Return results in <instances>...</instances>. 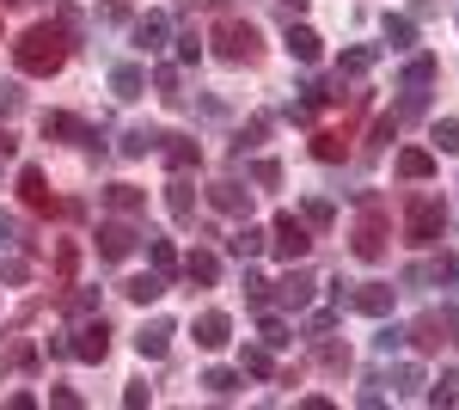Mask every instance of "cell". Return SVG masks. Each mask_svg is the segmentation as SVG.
<instances>
[{
	"label": "cell",
	"mask_w": 459,
	"mask_h": 410,
	"mask_svg": "<svg viewBox=\"0 0 459 410\" xmlns=\"http://www.w3.org/2000/svg\"><path fill=\"white\" fill-rule=\"evenodd\" d=\"M374 349H380V355L404 349V331H398V325H380V331H374Z\"/></svg>",
	"instance_id": "ee69618b"
},
{
	"label": "cell",
	"mask_w": 459,
	"mask_h": 410,
	"mask_svg": "<svg viewBox=\"0 0 459 410\" xmlns=\"http://www.w3.org/2000/svg\"><path fill=\"white\" fill-rule=\"evenodd\" d=\"M282 6H288V19H294V13H307V0H282Z\"/></svg>",
	"instance_id": "f907efd6"
},
{
	"label": "cell",
	"mask_w": 459,
	"mask_h": 410,
	"mask_svg": "<svg viewBox=\"0 0 459 410\" xmlns=\"http://www.w3.org/2000/svg\"><path fill=\"white\" fill-rule=\"evenodd\" d=\"M142 86H147V74L135 68V62H123V68H110V92L129 104V99H142Z\"/></svg>",
	"instance_id": "cb8c5ba5"
},
{
	"label": "cell",
	"mask_w": 459,
	"mask_h": 410,
	"mask_svg": "<svg viewBox=\"0 0 459 410\" xmlns=\"http://www.w3.org/2000/svg\"><path fill=\"white\" fill-rule=\"evenodd\" d=\"M160 141H166L160 129H129V135H123V160H147Z\"/></svg>",
	"instance_id": "f1b7e54d"
},
{
	"label": "cell",
	"mask_w": 459,
	"mask_h": 410,
	"mask_svg": "<svg viewBox=\"0 0 459 410\" xmlns=\"http://www.w3.org/2000/svg\"><path fill=\"white\" fill-rule=\"evenodd\" d=\"M404 337L417 343V349H423V355H435V349H441V343H454V337H447V325H441V312H423V318H417V325H411V331H404Z\"/></svg>",
	"instance_id": "5bb4252c"
},
{
	"label": "cell",
	"mask_w": 459,
	"mask_h": 410,
	"mask_svg": "<svg viewBox=\"0 0 459 410\" xmlns=\"http://www.w3.org/2000/svg\"><path fill=\"white\" fill-rule=\"evenodd\" d=\"M25 275H31V264H25V257H0V282H13V288H19Z\"/></svg>",
	"instance_id": "bcb514c9"
},
{
	"label": "cell",
	"mask_w": 459,
	"mask_h": 410,
	"mask_svg": "<svg viewBox=\"0 0 459 410\" xmlns=\"http://www.w3.org/2000/svg\"><path fill=\"white\" fill-rule=\"evenodd\" d=\"M166 208H172L178 227H190V221H196V184H190L184 171H172V184H166Z\"/></svg>",
	"instance_id": "8fae6325"
},
{
	"label": "cell",
	"mask_w": 459,
	"mask_h": 410,
	"mask_svg": "<svg viewBox=\"0 0 459 410\" xmlns=\"http://www.w3.org/2000/svg\"><path fill=\"white\" fill-rule=\"evenodd\" d=\"M74 270H80V245L62 240V245H56V275H62V282H74Z\"/></svg>",
	"instance_id": "d590c367"
},
{
	"label": "cell",
	"mask_w": 459,
	"mask_h": 410,
	"mask_svg": "<svg viewBox=\"0 0 459 410\" xmlns=\"http://www.w3.org/2000/svg\"><path fill=\"white\" fill-rule=\"evenodd\" d=\"M147 264L172 282V270H178V251H172V240H160V233H147Z\"/></svg>",
	"instance_id": "4316f807"
},
{
	"label": "cell",
	"mask_w": 459,
	"mask_h": 410,
	"mask_svg": "<svg viewBox=\"0 0 459 410\" xmlns=\"http://www.w3.org/2000/svg\"><path fill=\"white\" fill-rule=\"evenodd\" d=\"M374 56H380V49H368V43H361V49H343V62H337V80H361V74L374 68Z\"/></svg>",
	"instance_id": "83f0119b"
},
{
	"label": "cell",
	"mask_w": 459,
	"mask_h": 410,
	"mask_svg": "<svg viewBox=\"0 0 459 410\" xmlns=\"http://www.w3.org/2000/svg\"><path fill=\"white\" fill-rule=\"evenodd\" d=\"M398 178H411V184L435 178V153H429V147H404V153H398Z\"/></svg>",
	"instance_id": "7402d4cb"
},
{
	"label": "cell",
	"mask_w": 459,
	"mask_h": 410,
	"mask_svg": "<svg viewBox=\"0 0 459 410\" xmlns=\"http://www.w3.org/2000/svg\"><path fill=\"white\" fill-rule=\"evenodd\" d=\"M270 245H276V257L300 264V257L313 251V233H307V221H294V214H276V233H270Z\"/></svg>",
	"instance_id": "8992f818"
},
{
	"label": "cell",
	"mask_w": 459,
	"mask_h": 410,
	"mask_svg": "<svg viewBox=\"0 0 459 410\" xmlns=\"http://www.w3.org/2000/svg\"><path fill=\"white\" fill-rule=\"evenodd\" d=\"M318 362H325L331 374H350V349H343V343H325V349H318Z\"/></svg>",
	"instance_id": "f35d334b"
},
{
	"label": "cell",
	"mask_w": 459,
	"mask_h": 410,
	"mask_svg": "<svg viewBox=\"0 0 459 410\" xmlns=\"http://www.w3.org/2000/svg\"><path fill=\"white\" fill-rule=\"evenodd\" d=\"M209 43H214V56H227V62H257V56H264V37H257V25H246V19H221Z\"/></svg>",
	"instance_id": "277c9868"
},
{
	"label": "cell",
	"mask_w": 459,
	"mask_h": 410,
	"mask_svg": "<svg viewBox=\"0 0 459 410\" xmlns=\"http://www.w3.org/2000/svg\"><path fill=\"white\" fill-rule=\"evenodd\" d=\"M386 43H392V49H411V43H417V25H411L404 13H398V19L386 13Z\"/></svg>",
	"instance_id": "f546056e"
},
{
	"label": "cell",
	"mask_w": 459,
	"mask_h": 410,
	"mask_svg": "<svg viewBox=\"0 0 459 410\" xmlns=\"http://www.w3.org/2000/svg\"><path fill=\"white\" fill-rule=\"evenodd\" d=\"M19 203L31 208V214H62V208H68V203H56V190H49L43 166H25V171H19Z\"/></svg>",
	"instance_id": "5b68a950"
},
{
	"label": "cell",
	"mask_w": 459,
	"mask_h": 410,
	"mask_svg": "<svg viewBox=\"0 0 459 410\" xmlns=\"http://www.w3.org/2000/svg\"><path fill=\"white\" fill-rule=\"evenodd\" d=\"M313 160H325V166L350 160V129H318L313 135Z\"/></svg>",
	"instance_id": "2e32d148"
},
{
	"label": "cell",
	"mask_w": 459,
	"mask_h": 410,
	"mask_svg": "<svg viewBox=\"0 0 459 410\" xmlns=\"http://www.w3.org/2000/svg\"><path fill=\"white\" fill-rule=\"evenodd\" d=\"M429 405H459V374H441L435 386H423Z\"/></svg>",
	"instance_id": "1f68e13d"
},
{
	"label": "cell",
	"mask_w": 459,
	"mask_h": 410,
	"mask_svg": "<svg viewBox=\"0 0 459 410\" xmlns=\"http://www.w3.org/2000/svg\"><path fill=\"white\" fill-rule=\"evenodd\" d=\"M392 135H398V110H392V117H380V123H374V135H368V153H380V147H386Z\"/></svg>",
	"instance_id": "ab89813d"
},
{
	"label": "cell",
	"mask_w": 459,
	"mask_h": 410,
	"mask_svg": "<svg viewBox=\"0 0 459 410\" xmlns=\"http://www.w3.org/2000/svg\"><path fill=\"white\" fill-rule=\"evenodd\" d=\"M184 275H190L196 288H214V282H221V257H214L209 245H196V251L184 257Z\"/></svg>",
	"instance_id": "9a60e30c"
},
{
	"label": "cell",
	"mask_w": 459,
	"mask_h": 410,
	"mask_svg": "<svg viewBox=\"0 0 459 410\" xmlns=\"http://www.w3.org/2000/svg\"><path fill=\"white\" fill-rule=\"evenodd\" d=\"M135 349H142L147 362H160V355L172 349V325H166V318H153V325H142V331H135Z\"/></svg>",
	"instance_id": "ac0fdd59"
},
{
	"label": "cell",
	"mask_w": 459,
	"mask_h": 410,
	"mask_svg": "<svg viewBox=\"0 0 459 410\" xmlns=\"http://www.w3.org/2000/svg\"><path fill=\"white\" fill-rule=\"evenodd\" d=\"M257 337H264V349H270V355L294 343V337H288V325H282V318H264V325H257Z\"/></svg>",
	"instance_id": "e575fe53"
},
{
	"label": "cell",
	"mask_w": 459,
	"mask_h": 410,
	"mask_svg": "<svg viewBox=\"0 0 459 410\" xmlns=\"http://www.w3.org/2000/svg\"><path fill=\"white\" fill-rule=\"evenodd\" d=\"M264 245H270V233H264V227H239V233H233V240H227V251H233V257H264Z\"/></svg>",
	"instance_id": "d4e9b609"
},
{
	"label": "cell",
	"mask_w": 459,
	"mask_h": 410,
	"mask_svg": "<svg viewBox=\"0 0 459 410\" xmlns=\"http://www.w3.org/2000/svg\"><path fill=\"white\" fill-rule=\"evenodd\" d=\"M288 56H294L300 68H313L318 56H325V43H318L313 25H294V19H288Z\"/></svg>",
	"instance_id": "4fadbf2b"
},
{
	"label": "cell",
	"mask_w": 459,
	"mask_h": 410,
	"mask_svg": "<svg viewBox=\"0 0 459 410\" xmlns=\"http://www.w3.org/2000/svg\"><path fill=\"white\" fill-rule=\"evenodd\" d=\"M49 405H62V410H80V392H74V386H49Z\"/></svg>",
	"instance_id": "7dc6e473"
},
{
	"label": "cell",
	"mask_w": 459,
	"mask_h": 410,
	"mask_svg": "<svg viewBox=\"0 0 459 410\" xmlns=\"http://www.w3.org/2000/svg\"><path fill=\"white\" fill-rule=\"evenodd\" d=\"M331 325H337V312H313V318H307V337H325Z\"/></svg>",
	"instance_id": "c3c4849f"
},
{
	"label": "cell",
	"mask_w": 459,
	"mask_h": 410,
	"mask_svg": "<svg viewBox=\"0 0 459 410\" xmlns=\"http://www.w3.org/2000/svg\"><path fill=\"white\" fill-rule=\"evenodd\" d=\"M6 153H13V135H6V129H0V160H6Z\"/></svg>",
	"instance_id": "816d5d0a"
},
{
	"label": "cell",
	"mask_w": 459,
	"mask_h": 410,
	"mask_svg": "<svg viewBox=\"0 0 459 410\" xmlns=\"http://www.w3.org/2000/svg\"><path fill=\"white\" fill-rule=\"evenodd\" d=\"M435 80V56H417L411 68H404V86H429Z\"/></svg>",
	"instance_id": "60d3db41"
},
{
	"label": "cell",
	"mask_w": 459,
	"mask_h": 410,
	"mask_svg": "<svg viewBox=\"0 0 459 410\" xmlns=\"http://www.w3.org/2000/svg\"><path fill=\"white\" fill-rule=\"evenodd\" d=\"M454 275H459V257H447V251H441V257H429V264H411V270H404V282H411V288H447Z\"/></svg>",
	"instance_id": "ba28073f"
},
{
	"label": "cell",
	"mask_w": 459,
	"mask_h": 410,
	"mask_svg": "<svg viewBox=\"0 0 459 410\" xmlns=\"http://www.w3.org/2000/svg\"><path fill=\"white\" fill-rule=\"evenodd\" d=\"M392 301H398V288H386V282H361L350 294V307L368 312V318H392Z\"/></svg>",
	"instance_id": "30bf717a"
},
{
	"label": "cell",
	"mask_w": 459,
	"mask_h": 410,
	"mask_svg": "<svg viewBox=\"0 0 459 410\" xmlns=\"http://www.w3.org/2000/svg\"><path fill=\"white\" fill-rule=\"evenodd\" d=\"M74 355H80V362H105L110 355V325L105 318H86V325L74 331Z\"/></svg>",
	"instance_id": "9c48e42d"
},
{
	"label": "cell",
	"mask_w": 459,
	"mask_h": 410,
	"mask_svg": "<svg viewBox=\"0 0 459 410\" xmlns=\"http://www.w3.org/2000/svg\"><path fill=\"white\" fill-rule=\"evenodd\" d=\"M135 49H142V56H153V49H166V37H172V19H166V13H147V19H135Z\"/></svg>",
	"instance_id": "7c38bea8"
},
{
	"label": "cell",
	"mask_w": 459,
	"mask_h": 410,
	"mask_svg": "<svg viewBox=\"0 0 459 410\" xmlns=\"http://www.w3.org/2000/svg\"><path fill=\"white\" fill-rule=\"evenodd\" d=\"M251 178H257L264 190H276V184H282V166H276V160H257V166H251Z\"/></svg>",
	"instance_id": "f6af8a7d"
},
{
	"label": "cell",
	"mask_w": 459,
	"mask_h": 410,
	"mask_svg": "<svg viewBox=\"0 0 459 410\" xmlns=\"http://www.w3.org/2000/svg\"><path fill=\"white\" fill-rule=\"evenodd\" d=\"M160 147H166V166H172V171H190V166H203V147H196L190 135H166Z\"/></svg>",
	"instance_id": "d6986e66"
},
{
	"label": "cell",
	"mask_w": 459,
	"mask_h": 410,
	"mask_svg": "<svg viewBox=\"0 0 459 410\" xmlns=\"http://www.w3.org/2000/svg\"><path fill=\"white\" fill-rule=\"evenodd\" d=\"M6 110H19V86H0V117Z\"/></svg>",
	"instance_id": "681fc988"
},
{
	"label": "cell",
	"mask_w": 459,
	"mask_h": 410,
	"mask_svg": "<svg viewBox=\"0 0 459 410\" xmlns=\"http://www.w3.org/2000/svg\"><path fill=\"white\" fill-rule=\"evenodd\" d=\"M123 294H129L135 307H153V301L166 294V275H160V270H147V275H129V282H123Z\"/></svg>",
	"instance_id": "ffe728a7"
},
{
	"label": "cell",
	"mask_w": 459,
	"mask_h": 410,
	"mask_svg": "<svg viewBox=\"0 0 459 410\" xmlns=\"http://www.w3.org/2000/svg\"><path fill=\"white\" fill-rule=\"evenodd\" d=\"M135 240H142V233L129 227V214H117V221L99 227V257H105V264H123V257L135 251Z\"/></svg>",
	"instance_id": "52a82bcc"
},
{
	"label": "cell",
	"mask_w": 459,
	"mask_h": 410,
	"mask_svg": "<svg viewBox=\"0 0 459 410\" xmlns=\"http://www.w3.org/2000/svg\"><path fill=\"white\" fill-rule=\"evenodd\" d=\"M105 203H110V214H142V190H135V184H110L105 190Z\"/></svg>",
	"instance_id": "484cf974"
},
{
	"label": "cell",
	"mask_w": 459,
	"mask_h": 410,
	"mask_svg": "<svg viewBox=\"0 0 459 410\" xmlns=\"http://www.w3.org/2000/svg\"><path fill=\"white\" fill-rule=\"evenodd\" d=\"M203 386H209L214 398H233V392H239V374H233V368H209V374H203Z\"/></svg>",
	"instance_id": "4dcf8cb0"
},
{
	"label": "cell",
	"mask_w": 459,
	"mask_h": 410,
	"mask_svg": "<svg viewBox=\"0 0 459 410\" xmlns=\"http://www.w3.org/2000/svg\"><path fill=\"white\" fill-rule=\"evenodd\" d=\"M435 147H441V153H459V117H441V123H435Z\"/></svg>",
	"instance_id": "8d00e7d4"
},
{
	"label": "cell",
	"mask_w": 459,
	"mask_h": 410,
	"mask_svg": "<svg viewBox=\"0 0 459 410\" xmlns=\"http://www.w3.org/2000/svg\"><path fill=\"white\" fill-rule=\"evenodd\" d=\"M441 227H447V203L417 190V196L404 203V240L423 251V245H441Z\"/></svg>",
	"instance_id": "3957f363"
},
{
	"label": "cell",
	"mask_w": 459,
	"mask_h": 410,
	"mask_svg": "<svg viewBox=\"0 0 459 410\" xmlns=\"http://www.w3.org/2000/svg\"><path fill=\"white\" fill-rule=\"evenodd\" d=\"M386 196L380 190H361V221H355V240H350V251L361 257V264H380L386 257Z\"/></svg>",
	"instance_id": "7a4b0ae2"
},
{
	"label": "cell",
	"mask_w": 459,
	"mask_h": 410,
	"mask_svg": "<svg viewBox=\"0 0 459 410\" xmlns=\"http://www.w3.org/2000/svg\"><path fill=\"white\" fill-rule=\"evenodd\" d=\"M68 31L49 19V25H31V31L13 43V62H19V74H37V80H49V74L68 68Z\"/></svg>",
	"instance_id": "6da1fadb"
},
{
	"label": "cell",
	"mask_w": 459,
	"mask_h": 410,
	"mask_svg": "<svg viewBox=\"0 0 459 410\" xmlns=\"http://www.w3.org/2000/svg\"><path fill=\"white\" fill-rule=\"evenodd\" d=\"M276 301H282V307H307V301H313V275H307V270H288L282 282H276Z\"/></svg>",
	"instance_id": "44dd1931"
},
{
	"label": "cell",
	"mask_w": 459,
	"mask_h": 410,
	"mask_svg": "<svg viewBox=\"0 0 459 410\" xmlns=\"http://www.w3.org/2000/svg\"><path fill=\"white\" fill-rule=\"evenodd\" d=\"M227 337H233V318H227V312H203V318H196V343H203V349H227Z\"/></svg>",
	"instance_id": "e0dca14e"
},
{
	"label": "cell",
	"mask_w": 459,
	"mask_h": 410,
	"mask_svg": "<svg viewBox=\"0 0 459 410\" xmlns=\"http://www.w3.org/2000/svg\"><path fill=\"white\" fill-rule=\"evenodd\" d=\"M300 221H307V227H331V221H337V208L325 203V196H307V208H300Z\"/></svg>",
	"instance_id": "836d02e7"
},
{
	"label": "cell",
	"mask_w": 459,
	"mask_h": 410,
	"mask_svg": "<svg viewBox=\"0 0 459 410\" xmlns=\"http://www.w3.org/2000/svg\"><path fill=\"white\" fill-rule=\"evenodd\" d=\"M239 368H246V374H257V379H270V374H276V362H270V349H264V343L239 355Z\"/></svg>",
	"instance_id": "d6a6232c"
},
{
	"label": "cell",
	"mask_w": 459,
	"mask_h": 410,
	"mask_svg": "<svg viewBox=\"0 0 459 410\" xmlns=\"http://www.w3.org/2000/svg\"><path fill=\"white\" fill-rule=\"evenodd\" d=\"M398 386H392V392H404V398H417V392H423V368H411V362H404V368H398Z\"/></svg>",
	"instance_id": "74e56055"
},
{
	"label": "cell",
	"mask_w": 459,
	"mask_h": 410,
	"mask_svg": "<svg viewBox=\"0 0 459 410\" xmlns=\"http://www.w3.org/2000/svg\"><path fill=\"white\" fill-rule=\"evenodd\" d=\"M178 62H184V68H190V62H203V37H196V31L178 37Z\"/></svg>",
	"instance_id": "7bdbcfd3"
},
{
	"label": "cell",
	"mask_w": 459,
	"mask_h": 410,
	"mask_svg": "<svg viewBox=\"0 0 459 410\" xmlns=\"http://www.w3.org/2000/svg\"><path fill=\"white\" fill-rule=\"evenodd\" d=\"M246 301L251 307H270V282H264L257 270H246Z\"/></svg>",
	"instance_id": "b9f144b4"
},
{
	"label": "cell",
	"mask_w": 459,
	"mask_h": 410,
	"mask_svg": "<svg viewBox=\"0 0 459 410\" xmlns=\"http://www.w3.org/2000/svg\"><path fill=\"white\" fill-rule=\"evenodd\" d=\"M209 203H214V208H227V214H251V190L227 178V184H214V190H209Z\"/></svg>",
	"instance_id": "603a6c76"
}]
</instances>
